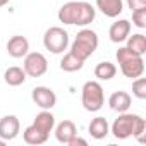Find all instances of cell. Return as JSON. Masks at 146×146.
Returning <instances> with one entry per match:
<instances>
[{
  "mask_svg": "<svg viewBox=\"0 0 146 146\" xmlns=\"http://www.w3.org/2000/svg\"><path fill=\"white\" fill-rule=\"evenodd\" d=\"M43 45L48 52H52L55 55L64 53V50H67V46H69V33L60 26H52L45 31Z\"/></svg>",
  "mask_w": 146,
  "mask_h": 146,
  "instance_id": "obj_6",
  "label": "cell"
},
{
  "mask_svg": "<svg viewBox=\"0 0 146 146\" xmlns=\"http://www.w3.org/2000/svg\"><path fill=\"white\" fill-rule=\"evenodd\" d=\"M33 125H35L36 129H40L41 132H45V134L50 136V132H52L53 127H55V117H53V113H52L50 110H41V112L35 117Z\"/></svg>",
  "mask_w": 146,
  "mask_h": 146,
  "instance_id": "obj_14",
  "label": "cell"
},
{
  "mask_svg": "<svg viewBox=\"0 0 146 146\" xmlns=\"http://www.w3.org/2000/svg\"><path fill=\"white\" fill-rule=\"evenodd\" d=\"M96 7L107 17H119L124 11L122 0H96Z\"/></svg>",
  "mask_w": 146,
  "mask_h": 146,
  "instance_id": "obj_15",
  "label": "cell"
},
{
  "mask_svg": "<svg viewBox=\"0 0 146 146\" xmlns=\"http://www.w3.org/2000/svg\"><path fill=\"white\" fill-rule=\"evenodd\" d=\"M115 74H117V67H115L112 62H108V60L100 62V64L95 67V76H96L100 81H110V79L115 78Z\"/></svg>",
  "mask_w": 146,
  "mask_h": 146,
  "instance_id": "obj_20",
  "label": "cell"
},
{
  "mask_svg": "<svg viewBox=\"0 0 146 146\" xmlns=\"http://www.w3.org/2000/svg\"><path fill=\"white\" fill-rule=\"evenodd\" d=\"M98 48V35L93 29H81L70 45V52L86 62Z\"/></svg>",
  "mask_w": 146,
  "mask_h": 146,
  "instance_id": "obj_4",
  "label": "cell"
},
{
  "mask_svg": "<svg viewBox=\"0 0 146 146\" xmlns=\"http://www.w3.org/2000/svg\"><path fill=\"white\" fill-rule=\"evenodd\" d=\"M26 72H24V69L23 67H17V65H12V67H9L5 72H4V79H5V83L9 84V86H21V84H24V81H26Z\"/></svg>",
  "mask_w": 146,
  "mask_h": 146,
  "instance_id": "obj_17",
  "label": "cell"
},
{
  "mask_svg": "<svg viewBox=\"0 0 146 146\" xmlns=\"http://www.w3.org/2000/svg\"><path fill=\"white\" fill-rule=\"evenodd\" d=\"M29 52V41L28 38L21 36V35H14L9 41H7V53L14 58H23L26 53Z\"/></svg>",
  "mask_w": 146,
  "mask_h": 146,
  "instance_id": "obj_10",
  "label": "cell"
},
{
  "mask_svg": "<svg viewBox=\"0 0 146 146\" xmlns=\"http://www.w3.org/2000/svg\"><path fill=\"white\" fill-rule=\"evenodd\" d=\"M131 52H134L136 55H144L146 53V36L137 33V35H129L127 36V45H125Z\"/></svg>",
  "mask_w": 146,
  "mask_h": 146,
  "instance_id": "obj_21",
  "label": "cell"
},
{
  "mask_svg": "<svg viewBox=\"0 0 146 146\" xmlns=\"http://www.w3.org/2000/svg\"><path fill=\"white\" fill-rule=\"evenodd\" d=\"M5 143H7V141H4V139H2V137H0V146H4V144H5Z\"/></svg>",
  "mask_w": 146,
  "mask_h": 146,
  "instance_id": "obj_27",
  "label": "cell"
},
{
  "mask_svg": "<svg viewBox=\"0 0 146 146\" xmlns=\"http://www.w3.org/2000/svg\"><path fill=\"white\" fill-rule=\"evenodd\" d=\"M81 103L88 112H98L105 103V93L98 81H86L81 90Z\"/></svg>",
  "mask_w": 146,
  "mask_h": 146,
  "instance_id": "obj_5",
  "label": "cell"
},
{
  "mask_svg": "<svg viewBox=\"0 0 146 146\" xmlns=\"http://www.w3.org/2000/svg\"><path fill=\"white\" fill-rule=\"evenodd\" d=\"M19 131H21V124L16 115H4L0 119V137L4 141L16 139Z\"/></svg>",
  "mask_w": 146,
  "mask_h": 146,
  "instance_id": "obj_9",
  "label": "cell"
},
{
  "mask_svg": "<svg viewBox=\"0 0 146 146\" xmlns=\"http://www.w3.org/2000/svg\"><path fill=\"white\" fill-rule=\"evenodd\" d=\"M117 62L120 65L122 74L129 79H136L139 76H143L144 72V60L141 55H136L134 52H131L127 46H120L115 53Z\"/></svg>",
  "mask_w": 146,
  "mask_h": 146,
  "instance_id": "obj_3",
  "label": "cell"
},
{
  "mask_svg": "<svg viewBox=\"0 0 146 146\" xmlns=\"http://www.w3.org/2000/svg\"><path fill=\"white\" fill-rule=\"evenodd\" d=\"M131 103H132V98H131V95L127 91H115L108 98V107L113 112H119V113L127 112L129 107H131Z\"/></svg>",
  "mask_w": 146,
  "mask_h": 146,
  "instance_id": "obj_12",
  "label": "cell"
},
{
  "mask_svg": "<svg viewBox=\"0 0 146 146\" xmlns=\"http://www.w3.org/2000/svg\"><path fill=\"white\" fill-rule=\"evenodd\" d=\"M31 98H33V102L41 110H52L57 105V95L53 93V90H50L46 86H36V88H33Z\"/></svg>",
  "mask_w": 146,
  "mask_h": 146,
  "instance_id": "obj_8",
  "label": "cell"
},
{
  "mask_svg": "<svg viewBox=\"0 0 146 146\" xmlns=\"http://www.w3.org/2000/svg\"><path fill=\"white\" fill-rule=\"evenodd\" d=\"M132 95L139 100H144L146 98V79L144 78H136L132 79Z\"/></svg>",
  "mask_w": 146,
  "mask_h": 146,
  "instance_id": "obj_22",
  "label": "cell"
},
{
  "mask_svg": "<svg viewBox=\"0 0 146 146\" xmlns=\"http://www.w3.org/2000/svg\"><path fill=\"white\" fill-rule=\"evenodd\" d=\"M83 65H84V60L79 58L78 55H74L72 52L65 53L60 60V69L64 72H78V70L83 69Z\"/></svg>",
  "mask_w": 146,
  "mask_h": 146,
  "instance_id": "obj_18",
  "label": "cell"
},
{
  "mask_svg": "<svg viewBox=\"0 0 146 146\" xmlns=\"http://www.w3.org/2000/svg\"><path fill=\"white\" fill-rule=\"evenodd\" d=\"M132 24L137 26L139 29H144L146 28V9L132 11Z\"/></svg>",
  "mask_w": 146,
  "mask_h": 146,
  "instance_id": "obj_23",
  "label": "cell"
},
{
  "mask_svg": "<svg viewBox=\"0 0 146 146\" xmlns=\"http://www.w3.org/2000/svg\"><path fill=\"white\" fill-rule=\"evenodd\" d=\"M131 35V21L127 19H119L115 21L110 29H108V36H110V41L113 43H122L127 40V36Z\"/></svg>",
  "mask_w": 146,
  "mask_h": 146,
  "instance_id": "obj_11",
  "label": "cell"
},
{
  "mask_svg": "<svg viewBox=\"0 0 146 146\" xmlns=\"http://www.w3.org/2000/svg\"><path fill=\"white\" fill-rule=\"evenodd\" d=\"M23 137H24V141H26L28 144H35V146H38V144H43V143H46V139H48V134L41 132L40 129H36V127L31 124L29 127H26V129H24V132H23Z\"/></svg>",
  "mask_w": 146,
  "mask_h": 146,
  "instance_id": "obj_19",
  "label": "cell"
},
{
  "mask_svg": "<svg viewBox=\"0 0 146 146\" xmlns=\"http://www.w3.org/2000/svg\"><path fill=\"white\" fill-rule=\"evenodd\" d=\"M96 11L90 2L83 0H72V2L64 4L58 9V21L64 24L72 26H88L95 21Z\"/></svg>",
  "mask_w": 146,
  "mask_h": 146,
  "instance_id": "obj_1",
  "label": "cell"
},
{
  "mask_svg": "<svg viewBox=\"0 0 146 146\" xmlns=\"http://www.w3.org/2000/svg\"><path fill=\"white\" fill-rule=\"evenodd\" d=\"M146 129V122L141 115L137 113H127L122 112L119 113V117L113 120L110 132L117 137V139H127L131 136L137 137L139 141H143V134Z\"/></svg>",
  "mask_w": 146,
  "mask_h": 146,
  "instance_id": "obj_2",
  "label": "cell"
},
{
  "mask_svg": "<svg viewBox=\"0 0 146 146\" xmlns=\"http://www.w3.org/2000/svg\"><path fill=\"white\" fill-rule=\"evenodd\" d=\"M78 144H83V146H86L88 144V141L86 139H81V137H78V134L72 137L70 141H69V146H78Z\"/></svg>",
  "mask_w": 146,
  "mask_h": 146,
  "instance_id": "obj_25",
  "label": "cell"
},
{
  "mask_svg": "<svg viewBox=\"0 0 146 146\" xmlns=\"http://www.w3.org/2000/svg\"><path fill=\"white\" fill-rule=\"evenodd\" d=\"M88 131H90L91 137H95V139H103V137H107L108 132H110L108 120H107L105 117H95V119L90 122Z\"/></svg>",
  "mask_w": 146,
  "mask_h": 146,
  "instance_id": "obj_16",
  "label": "cell"
},
{
  "mask_svg": "<svg viewBox=\"0 0 146 146\" xmlns=\"http://www.w3.org/2000/svg\"><path fill=\"white\" fill-rule=\"evenodd\" d=\"M23 69L26 72V76H29V78H41L48 70V60L40 52H28L24 55Z\"/></svg>",
  "mask_w": 146,
  "mask_h": 146,
  "instance_id": "obj_7",
  "label": "cell"
},
{
  "mask_svg": "<svg viewBox=\"0 0 146 146\" xmlns=\"http://www.w3.org/2000/svg\"><path fill=\"white\" fill-rule=\"evenodd\" d=\"M11 2V0H0V7H4V5H7Z\"/></svg>",
  "mask_w": 146,
  "mask_h": 146,
  "instance_id": "obj_26",
  "label": "cell"
},
{
  "mask_svg": "<svg viewBox=\"0 0 146 146\" xmlns=\"http://www.w3.org/2000/svg\"><path fill=\"white\" fill-rule=\"evenodd\" d=\"M78 134V127L72 120H62L57 127H55V137L58 143L62 144H69V141Z\"/></svg>",
  "mask_w": 146,
  "mask_h": 146,
  "instance_id": "obj_13",
  "label": "cell"
},
{
  "mask_svg": "<svg viewBox=\"0 0 146 146\" xmlns=\"http://www.w3.org/2000/svg\"><path fill=\"white\" fill-rule=\"evenodd\" d=\"M127 7H129L131 11L146 9V0H127Z\"/></svg>",
  "mask_w": 146,
  "mask_h": 146,
  "instance_id": "obj_24",
  "label": "cell"
}]
</instances>
